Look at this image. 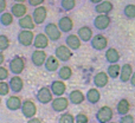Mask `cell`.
Here are the masks:
<instances>
[{"instance_id":"cell-19","label":"cell","mask_w":135,"mask_h":123,"mask_svg":"<svg viewBox=\"0 0 135 123\" xmlns=\"http://www.w3.org/2000/svg\"><path fill=\"white\" fill-rule=\"evenodd\" d=\"M65 45H68L72 51H76L81 47L82 40L78 37V35H68L65 38Z\"/></svg>"},{"instance_id":"cell-17","label":"cell","mask_w":135,"mask_h":123,"mask_svg":"<svg viewBox=\"0 0 135 123\" xmlns=\"http://www.w3.org/2000/svg\"><path fill=\"white\" fill-rule=\"evenodd\" d=\"M18 25L20 28L23 30H33L36 27V23L33 20L32 16H28V14H25L24 17L19 18L18 20Z\"/></svg>"},{"instance_id":"cell-13","label":"cell","mask_w":135,"mask_h":123,"mask_svg":"<svg viewBox=\"0 0 135 123\" xmlns=\"http://www.w3.org/2000/svg\"><path fill=\"white\" fill-rule=\"evenodd\" d=\"M52 94L55 96H63L64 92L66 91V84L64 83L63 79H58V81H54L50 85Z\"/></svg>"},{"instance_id":"cell-7","label":"cell","mask_w":135,"mask_h":123,"mask_svg":"<svg viewBox=\"0 0 135 123\" xmlns=\"http://www.w3.org/2000/svg\"><path fill=\"white\" fill-rule=\"evenodd\" d=\"M20 110H21L23 116L27 120L35 117L36 114H37V107H36V103L31 100L23 101V105H21Z\"/></svg>"},{"instance_id":"cell-30","label":"cell","mask_w":135,"mask_h":123,"mask_svg":"<svg viewBox=\"0 0 135 123\" xmlns=\"http://www.w3.org/2000/svg\"><path fill=\"white\" fill-rule=\"evenodd\" d=\"M107 72L109 75L110 78L116 79L120 77V72H121V66H120L117 63H114V64H110L107 69Z\"/></svg>"},{"instance_id":"cell-11","label":"cell","mask_w":135,"mask_h":123,"mask_svg":"<svg viewBox=\"0 0 135 123\" xmlns=\"http://www.w3.org/2000/svg\"><path fill=\"white\" fill-rule=\"evenodd\" d=\"M47 58V55L45 53V51H43V49H36L31 55V62L33 63V65L37 67H40L45 64Z\"/></svg>"},{"instance_id":"cell-10","label":"cell","mask_w":135,"mask_h":123,"mask_svg":"<svg viewBox=\"0 0 135 123\" xmlns=\"http://www.w3.org/2000/svg\"><path fill=\"white\" fill-rule=\"evenodd\" d=\"M46 17H47L46 7L42 6V5L35 7V9H33V12H32V18H33V20H35L36 25H42V24L45 21Z\"/></svg>"},{"instance_id":"cell-45","label":"cell","mask_w":135,"mask_h":123,"mask_svg":"<svg viewBox=\"0 0 135 123\" xmlns=\"http://www.w3.org/2000/svg\"><path fill=\"white\" fill-rule=\"evenodd\" d=\"M4 62H5V56H4V53H2V51H0V65Z\"/></svg>"},{"instance_id":"cell-29","label":"cell","mask_w":135,"mask_h":123,"mask_svg":"<svg viewBox=\"0 0 135 123\" xmlns=\"http://www.w3.org/2000/svg\"><path fill=\"white\" fill-rule=\"evenodd\" d=\"M116 110H117V114L119 115H126L131 110V104H129V101L126 100V98H122L121 101H119L116 105Z\"/></svg>"},{"instance_id":"cell-41","label":"cell","mask_w":135,"mask_h":123,"mask_svg":"<svg viewBox=\"0 0 135 123\" xmlns=\"http://www.w3.org/2000/svg\"><path fill=\"white\" fill-rule=\"evenodd\" d=\"M45 2V0H27V4L30 6H33V7H37L39 5H43Z\"/></svg>"},{"instance_id":"cell-28","label":"cell","mask_w":135,"mask_h":123,"mask_svg":"<svg viewBox=\"0 0 135 123\" xmlns=\"http://www.w3.org/2000/svg\"><path fill=\"white\" fill-rule=\"evenodd\" d=\"M104 56H105V61L108 63H110V64H114V63H117L120 61V53L116 49H114V47L108 49L107 51H105Z\"/></svg>"},{"instance_id":"cell-25","label":"cell","mask_w":135,"mask_h":123,"mask_svg":"<svg viewBox=\"0 0 135 123\" xmlns=\"http://www.w3.org/2000/svg\"><path fill=\"white\" fill-rule=\"evenodd\" d=\"M113 8H114V5H113V2L103 0V1L96 4V6H95V8H94V9H95V12H96V13H98V14H101V13L109 14L110 12L113 11Z\"/></svg>"},{"instance_id":"cell-9","label":"cell","mask_w":135,"mask_h":123,"mask_svg":"<svg viewBox=\"0 0 135 123\" xmlns=\"http://www.w3.org/2000/svg\"><path fill=\"white\" fill-rule=\"evenodd\" d=\"M72 50L68 45H59L55 50V56L59 59L61 62H68L72 57Z\"/></svg>"},{"instance_id":"cell-36","label":"cell","mask_w":135,"mask_h":123,"mask_svg":"<svg viewBox=\"0 0 135 123\" xmlns=\"http://www.w3.org/2000/svg\"><path fill=\"white\" fill-rule=\"evenodd\" d=\"M9 47V39L6 35H0V51H5Z\"/></svg>"},{"instance_id":"cell-14","label":"cell","mask_w":135,"mask_h":123,"mask_svg":"<svg viewBox=\"0 0 135 123\" xmlns=\"http://www.w3.org/2000/svg\"><path fill=\"white\" fill-rule=\"evenodd\" d=\"M49 37H47L46 35L44 33H38V35L35 36V40H33V46L36 47V49H46L47 46H49Z\"/></svg>"},{"instance_id":"cell-27","label":"cell","mask_w":135,"mask_h":123,"mask_svg":"<svg viewBox=\"0 0 135 123\" xmlns=\"http://www.w3.org/2000/svg\"><path fill=\"white\" fill-rule=\"evenodd\" d=\"M85 98L90 104H96V103H98L100 100H101V94L96 88L89 89L88 92H86V95H85Z\"/></svg>"},{"instance_id":"cell-21","label":"cell","mask_w":135,"mask_h":123,"mask_svg":"<svg viewBox=\"0 0 135 123\" xmlns=\"http://www.w3.org/2000/svg\"><path fill=\"white\" fill-rule=\"evenodd\" d=\"M133 67H132L131 64H128V63H126V64H123L121 66V72H120V81L122 82V83H127V82L131 81V77L132 75H133Z\"/></svg>"},{"instance_id":"cell-46","label":"cell","mask_w":135,"mask_h":123,"mask_svg":"<svg viewBox=\"0 0 135 123\" xmlns=\"http://www.w3.org/2000/svg\"><path fill=\"white\" fill-rule=\"evenodd\" d=\"M89 1L91 2V4H98V2H101V1H103V0H89Z\"/></svg>"},{"instance_id":"cell-40","label":"cell","mask_w":135,"mask_h":123,"mask_svg":"<svg viewBox=\"0 0 135 123\" xmlns=\"http://www.w3.org/2000/svg\"><path fill=\"white\" fill-rule=\"evenodd\" d=\"M120 122L121 123H134V116H132V115H129V114L122 115Z\"/></svg>"},{"instance_id":"cell-4","label":"cell","mask_w":135,"mask_h":123,"mask_svg":"<svg viewBox=\"0 0 135 123\" xmlns=\"http://www.w3.org/2000/svg\"><path fill=\"white\" fill-rule=\"evenodd\" d=\"M17 39H18V43L23 46H31L33 45V40H35V33L32 32V30H23L18 33L17 36Z\"/></svg>"},{"instance_id":"cell-44","label":"cell","mask_w":135,"mask_h":123,"mask_svg":"<svg viewBox=\"0 0 135 123\" xmlns=\"http://www.w3.org/2000/svg\"><path fill=\"white\" fill-rule=\"evenodd\" d=\"M129 82H131V84H132V85L135 86V72H133V75H132V77H131V81H129Z\"/></svg>"},{"instance_id":"cell-43","label":"cell","mask_w":135,"mask_h":123,"mask_svg":"<svg viewBox=\"0 0 135 123\" xmlns=\"http://www.w3.org/2000/svg\"><path fill=\"white\" fill-rule=\"evenodd\" d=\"M28 123H43V121L40 119H36V117H32V119H28Z\"/></svg>"},{"instance_id":"cell-12","label":"cell","mask_w":135,"mask_h":123,"mask_svg":"<svg viewBox=\"0 0 135 123\" xmlns=\"http://www.w3.org/2000/svg\"><path fill=\"white\" fill-rule=\"evenodd\" d=\"M90 45L94 50L96 51H102V50L107 49L108 46V39L103 35H96L90 40Z\"/></svg>"},{"instance_id":"cell-48","label":"cell","mask_w":135,"mask_h":123,"mask_svg":"<svg viewBox=\"0 0 135 123\" xmlns=\"http://www.w3.org/2000/svg\"><path fill=\"white\" fill-rule=\"evenodd\" d=\"M0 105H1V96H0Z\"/></svg>"},{"instance_id":"cell-20","label":"cell","mask_w":135,"mask_h":123,"mask_svg":"<svg viewBox=\"0 0 135 123\" xmlns=\"http://www.w3.org/2000/svg\"><path fill=\"white\" fill-rule=\"evenodd\" d=\"M11 12L16 18H21L27 14V6L24 2H16L11 6Z\"/></svg>"},{"instance_id":"cell-47","label":"cell","mask_w":135,"mask_h":123,"mask_svg":"<svg viewBox=\"0 0 135 123\" xmlns=\"http://www.w3.org/2000/svg\"><path fill=\"white\" fill-rule=\"evenodd\" d=\"M14 2H25L26 0H13Z\"/></svg>"},{"instance_id":"cell-24","label":"cell","mask_w":135,"mask_h":123,"mask_svg":"<svg viewBox=\"0 0 135 123\" xmlns=\"http://www.w3.org/2000/svg\"><path fill=\"white\" fill-rule=\"evenodd\" d=\"M85 95L82 92L81 90H72L69 94V101L70 103H72L74 105H79L85 101Z\"/></svg>"},{"instance_id":"cell-15","label":"cell","mask_w":135,"mask_h":123,"mask_svg":"<svg viewBox=\"0 0 135 123\" xmlns=\"http://www.w3.org/2000/svg\"><path fill=\"white\" fill-rule=\"evenodd\" d=\"M57 24H58V27L61 28V31L63 33L71 32L72 28H74V21H72V19L70 18V17H68V16L62 17Z\"/></svg>"},{"instance_id":"cell-32","label":"cell","mask_w":135,"mask_h":123,"mask_svg":"<svg viewBox=\"0 0 135 123\" xmlns=\"http://www.w3.org/2000/svg\"><path fill=\"white\" fill-rule=\"evenodd\" d=\"M57 73H58L59 79L68 81V79H70L72 77V70H71V67H70V66H66V65H64V66L59 67Z\"/></svg>"},{"instance_id":"cell-2","label":"cell","mask_w":135,"mask_h":123,"mask_svg":"<svg viewBox=\"0 0 135 123\" xmlns=\"http://www.w3.org/2000/svg\"><path fill=\"white\" fill-rule=\"evenodd\" d=\"M44 32H45V35L49 37V39L52 40V42L59 40L62 37V33H63L61 31V28L58 27V24H54V23L46 24L45 28H44Z\"/></svg>"},{"instance_id":"cell-26","label":"cell","mask_w":135,"mask_h":123,"mask_svg":"<svg viewBox=\"0 0 135 123\" xmlns=\"http://www.w3.org/2000/svg\"><path fill=\"white\" fill-rule=\"evenodd\" d=\"M77 35H78V37L81 38L82 42H84V43L90 42L94 37L93 30H91L89 26H82V27H79L78 31H77Z\"/></svg>"},{"instance_id":"cell-1","label":"cell","mask_w":135,"mask_h":123,"mask_svg":"<svg viewBox=\"0 0 135 123\" xmlns=\"http://www.w3.org/2000/svg\"><path fill=\"white\" fill-rule=\"evenodd\" d=\"M8 69L13 75H20L25 70V61L20 56H14L8 62Z\"/></svg>"},{"instance_id":"cell-31","label":"cell","mask_w":135,"mask_h":123,"mask_svg":"<svg viewBox=\"0 0 135 123\" xmlns=\"http://www.w3.org/2000/svg\"><path fill=\"white\" fill-rule=\"evenodd\" d=\"M13 19H14V16L12 14V12H2L0 14V24L2 26H9L13 24Z\"/></svg>"},{"instance_id":"cell-23","label":"cell","mask_w":135,"mask_h":123,"mask_svg":"<svg viewBox=\"0 0 135 123\" xmlns=\"http://www.w3.org/2000/svg\"><path fill=\"white\" fill-rule=\"evenodd\" d=\"M59 59L56 56H47L44 66L47 72H56L59 69Z\"/></svg>"},{"instance_id":"cell-42","label":"cell","mask_w":135,"mask_h":123,"mask_svg":"<svg viewBox=\"0 0 135 123\" xmlns=\"http://www.w3.org/2000/svg\"><path fill=\"white\" fill-rule=\"evenodd\" d=\"M6 7H7L6 0H0V14H1L2 12L6 11Z\"/></svg>"},{"instance_id":"cell-5","label":"cell","mask_w":135,"mask_h":123,"mask_svg":"<svg viewBox=\"0 0 135 123\" xmlns=\"http://www.w3.org/2000/svg\"><path fill=\"white\" fill-rule=\"evenodd\" d=\"M36 98L39 103L42 104H49V103L52 102L54 100V94H52L50 86H43L39 90L37 91V95H36Z\"/></svg>"},{"instance_id":"cell-8","label":"cell","mask_w":135,"mask_h":123,"mask_svg":"<svg viewBox=\"0 0 135 123\" xmlns=\"http://www.w3.org/2000/svg\"><path fill=\"white\" fill-rule=\"evenodd\" d=\"M69 97H64V96H57L55 100H52L51 102V107L52 110L56 112H63L64 110L68 109L69 107Z\"/></svg>"},{"instance_id":"cell-6","label":"cell","mask_w":135,"mask_h":123,"mask_svg":"<svg viewBox=\"0 0 135 123\" xmlns=\"http://www.w3.org/2000/svg\"><path fill=\"white\" fill-rule=\"evenodd\" d=\"M113 116H114V114H113V109L110 107H108V105H103V107H101L100 109L97 110L96 115H95L97 122H100V123L110 122L113 120Z\"/></svg>"},{"instance_id":"cell-22","label":"cell","mask_w":135,"mask_h":123,"mask_svg":"<svg viewBox=\"0 0 135 123\" xmlns=\"http://www.w3.org/2000/svg\"><path fill=\"white\" fill-rule=\"evenodd\" d=\"M9 86H11V91L18 94L23 90L24 88V82L21 79V77H19V75H14L13 77L9 78Z\"/></svg>"},{"instance_id":"cell-34","label":"cell","mask_w":135,"mask_h":123,"mask_svg":"<svg viewBox=\"0 0 135 123\" xmlns=\"http://www.w3.org/2000/svg\"><path fill=\"white\" fill-rule=\"evenodd\" d=\"M123 14L126 16V18L128 19H134L135 18V5L128 4L123 8Z\"/></svg>"},{"instance_id":"cell-33","label":"cell","mask_w":135,"mask_h":123,"mask_svg":"<svg viewBox=\"0 0 135 123\" xmlns=\"http://www.w3.org/2000/svg\"><path fill=\"white\" fill-rule=\"evenodd\" d=\"M61 7L66 12L71 11L76 7V0H61Z\"/></svg>"},{"instance_id":"cell-38","label":"cell","mask_w":135,"mask_h":123,"mask_svg":"<svg viewBox=\"0 0 135 123\" xmlns=\"http://www.w3.org/2000/svg\"><path fill=\"white\" fill-rule=\"evenodd\" d=\"M75 122L76 123H88L89 122V117L86 116L83 112H79L75 116Z\"/></svg>"},{"instance_id":"cell-3","label":"cell","mask_w":135,"mask_h":123,"mask_svg":"<svg viewBox=\"0 0 135 123\" xmlns=\"http://www.w3.org/2000/svg\"><path fill=\"white\" fill-rule=\"evenodd\" d=\"M110 24H112V18L105 13L98 14V16H96L95 19H94V27L98 31L107 30L110 26Z\"/></svg>"},{"instance_id":"cell-18","label":"cell","mask_w":135,"mask_h":123,"mask_svg":"<svg viewBox=\"0 0 135 123\" xmlns=\"http://www.w3.org/2000/svg\"><path fill=\"white\" fill-rule=\"evenodd\" d=\"M21 105H23V101L18 96H9L6 101V108L11 111H17L20 110Z\"/></svg>"},{"instance_id":"cell-16","label":"cell","mask_w":135,"mask_h":123,"mask_svg":"<svg viewBox=\"0 0 135 123\" xmlns=\"http://www.w3.org/2000/svg\"><path fill=\"white\" fill-rule=\"evenodd\" d=\"M93 81L96 88H104L108 84V82H109V75H108V72L100 71L94 76Z\"/></svg>"},{"instance_id":"cell-37","label":"cell","mask_w":135,"mask_h":123,"mask_svg":"<svg viewBox=\"0 0 135 123\" xmlns=\"http://www.w3.org/2000/svg\"><path fill=\"white\" fill-rule=\"evenodd\" d=\"M59 123H74L75 122V116H72L69 112H64L63 115H61L58 119Z\"/></svg>"},{"instance_id":"cell-35","label":"cell","mask_w":135,"mask_h":123,"mask_svg":"<svg viewBox=\"0 0 135 123\" xmlns=\"http://www.w3.org/2000/svg\"><path fill=\"white\" fill-rule=\"evenodd\" d=\"M11 91V86L9 83L4 81H0V96H7Z\"/></svg>"},{"instance_id":"cell-39","label":"cell","mask_w":135,"mask_h":123,"mask_svg":"<svg viewBox=\"0 0 135 123\" xmlns=\"http://www.w3.org/2000/svg\"><path fill=\"white\" fill-rule=\"evenodd\" d=\"M9 69L7 70L6 67L1 66L0 65V81H6L7 78H8V75H9Z\"/></svg>"}]
</instances>
